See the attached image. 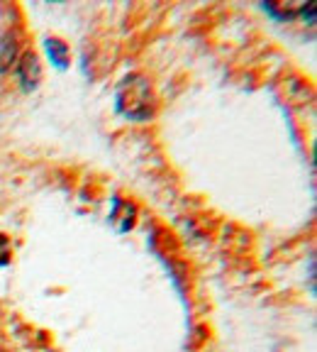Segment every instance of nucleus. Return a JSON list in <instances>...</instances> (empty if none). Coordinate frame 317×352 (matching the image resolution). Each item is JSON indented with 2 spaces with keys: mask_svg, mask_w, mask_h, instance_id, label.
Masks as SVG:
<instances>
[{
  "mask_svg": "<svg viewBox=\"0 0 317 352\" xmlns=\"http://www.w3.org/2000/svg\"><path fill=\"white\" fill-rule=\"evenodd\" d=\"M117 110L130 120H152L154 116V91L144 76H127L117 86Z\"/></svg>",
  "mask_w": 317,
  "mask_h": 352,
  "instance_id": "nucleus-1",
  "label": "nucleus"
},
{
  "mask_svg": "<svg viewBox=\"0 0 317 352\" xmlns=\"http://www.w3.org/2000/svg\"><path fill=\"white\" fill-rule=\"evenodd\" d=\"M17 76H20V83L25 91H34V88L42 83V64H39V56L27 52L22 54L20 61H17Z\"/></svg>",
  "mask_w": 317,
  "mask_h": 352,
  "instance_id": "nucleus-2",
  "label": "nucleus"
},
{
  "mask_svg": "<svg viewBox=\"0 0 317 352\" xmlns=\"http://www.w3.org/2000/svg\"><path fill=\"white\" fill-rule=\"evenodd\" d=\"M17 39L15 34H5L0 39V74H5L12 64L17 61Z\"/></svg>",
  "mask_w": 317,
  "mask_h": 352,
  "instance_id": "nucleus-3",
  "label": "nucleus"
},
{
  "mask_svg": "<svg viewBox=\"0 0 317 352\" xmlns=\"http://www.w3.org/2000/svg\"><path fill=\"white\" fill-rule=\"evenodd\" d=\"M44 50H47V54L51 56V61H54L59 69H64V66L69 64V47H66L59 37L47 39V42H44Z\"/></svg>",
  "mask_w": 317,
  "mask_h": 352,
  "instance_id": "nucleus-4",
  "label": "nucleus"
},
{
  "mask_svg": "<svg viewBox=\"0 0 317 352\" xmlns=\"http://www.w3.org/2000/svg\"><path fill=\"white\" fill-rule=\"evenodd\" d=\"M12 259V245L5 235H0V267H5Z\"/></svg>",
  "mask_w": 317,
  "mask_h": 352,
  "instance_id": "nucleus-5",
  "label": "nucleus"
}]
</instances>
